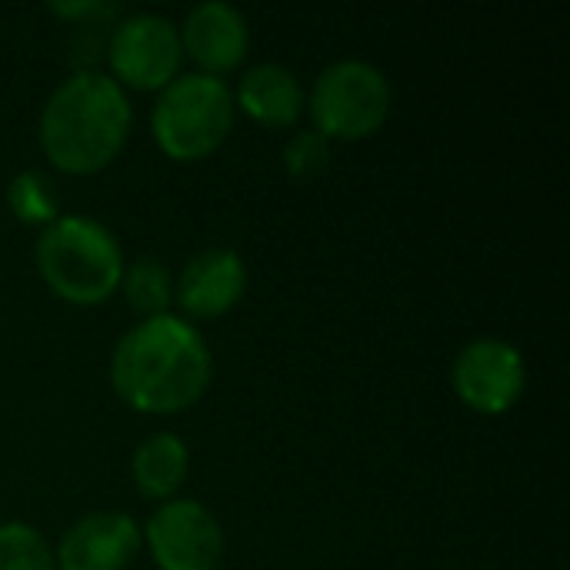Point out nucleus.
Wrapping results in <instances>:
<instances>
[{"label": "nucleus", "instance_id": "9d476101", "mask_svg": "<svg viewBox=\"0 0 570 570\" xmlns=\"http://www.w3.org/2000/svg\"><path fill=\"white\" fill-rule=\"evenodd\" d=\"M247 284V267L230 247H204L187 257L177 277V301L194 317H217L230 311Z\"/></svg>", "mask_w": 570, "mask_h": 570}, {"label": "nucleus", "instance_id": "2eb2a0df", "mask_svg": "<svg viewBox=\"0 0 570 570\" xmlns=\"http://www.w3.org/2000/svg\"><path fill=\"white\" fill-rule=\"evenodd\" d=\"M124 294L130 301L134 311H140L144 317H157L167 314L170 304V274L157 257H137L134 264H124Z\"/></svg>", "mask_w": 570, "mask_h": 570}, {"label": "nucleus", "instance_id": "0eeeda50", "mask_svg": "<svg viewBox=\"0 0 570 570\" xmlns=\"http://www.w3.org/2000/svg\"><path fill=\"white\" fill-rule=\"evenodd\" d=\"M147 544L160 570H214L224 531L200 501H167L147 521Z\"/></svg>", "mask_w": 570, "mask_h": 570}, {"label": "nucleus", "instance_id": "4468645a", "mask_svg": "<svg viewBox=\"0 0 570 570\" xmlns=\"http://www.w3.org/2000/svg\"><path fill=\"white\" fill-rule=\"evenodd\" d=\"M7 204H10V210L20 217V220H27V224H50V220H57L60 217V190H57V184L43 174V170H37V167H27V170H20L10 184H7Z\"/></svg>", "mask_w": 570, "mask_h": 570}, {"label": "nucleus", "instance_id": "1a4fd4ad", "mask_svg": "<svg viewBox=\"0 0 570 570\" xmlns=\"http://www.w3.org/2000/svg\"><path fill=\"white\" fill-rule=\"evenodd\" d=\"M140 548V528L130 514L94 511L80 518L57 548V568L63 570H124Z\"/></svg>", "mask_w": 570, "mask_h": 570}, {"label": "nucleus", "instance_id": "39448f33", "mask_svg": "<svg viewBox=\"0 0 570 570\" xmlns=\"http://www.w3.org/2000/svg\"><path fill=\"white\" fill-rule=\"evenodd\" d=\"M391 110V83L371 60L344 57L324 67L311 90L314 130L324 137H367Z\"/></svg>", "mask_w": 570, "mask_h": 570}, {"label": "nucleus", "instance_id": "a211bd4d", "mask_svg": "<svg viewBox=\"0 0 570 570\" xmlns=\"http://www.w3.org/2000/svg\"><path fill=\"white\" fill-rule=\"evenodd\" d=\"M50 10L53 13H60V17H70V20H77V17H110L114 13V3H104V0H80V3H50Z\"/></svg>", "mask_w": 570, "mask_h": 570}, {"label": "nucleus", "instance_id": "f3484780", "mask_svg": "<svg viewBox=\"0 0 570 570\" xmlns=\"http://www.w3.org/2000/svg\"><path fill=\"white\" fill-rule=\"evenodd\" d=\"M331 157V147H327V137L321 130H297L287 147H284V167L294 174V177H311L317 174Z\"/></svg>", "mask_w": 570, "mask_h": 570}, {"label": "nucleus", "instance_id": "f257e3e1", "mask_svg": "<svg viewBox=\"0 0 570 570\" xmlns=\"http://www.w3.org/2000/svg\"><path fill=\"white\" fill-rule=\"evenodd\" d=\"M114 391L147 414H170L194 404L210 381V351L197 327L174 314L144 317L114 347Z\"/></svg>", "mask_w": 570, "mask_h": 570}, {"label": "nucleus", "instance_id": "20e7f679", "mask_svg": "<svg viewBox=\"0 0 570 570\" xmlns=\"http://www.w3.org/2000/svg\"><path fill=\"white\" fill-rule=\"evenodd\" d=\"M234 124V97L227 83L207 70H190L164 83L154 110L150 127L157 144L177 157L194 160L210 154Z\"/></svg>", "mask_w": 570, "mask_h": 570}, {"label": "nucleus", "instance_id": "f03ea898", "mask_svg": "<svg viewBox=\"0 0 570 570\" xmlns=\"http://www.w3.org/2000/svg\"><path fill=\"white\" fill-rule=\"evenodd\" d=\"M130 117V100L114 77L77 70L47 97L40 110V144L57 167L90 174L117 157Z\"/></svg>", "mask_w": 570, "mask_h": 570}, {"label": "nucleus", "instance_id": "f8f14e48", "mask_svg": "<svg viewBox=\"0 0 570 570\" xmlns=\"http://www.w3.org/2000/svg\"><path fill=\"white\" fill-rule=\"evenodd\" d=\"M237 104L267 127H287L304 110V90L294 70H287L284 63L264 60L244 70L237 83Z\"/></svg>", "mask_w": 570, "mask_h": 570}, {"label": "nucleus", "instance_id": "423d86ee", "mask_svg": "<svg viewBox=\"0 0 570 570\" xmlns=\"http://www.w3.org/2000/svg\"><path fill=\"white\" fill-rule=\"evenodd\" d=\"M180 30L164 13H127L107 37L114 73L134 87H164L180 63Z\"/></svg>", "mask_w": 570, "mask_h": 570}, {"label": "nucleus", "instance_id": "dca6fc26", "mask_svg": "<svg viewBox=\"0 0 570 570\" xmlns=\"http://www.w3.org/2000/svg\"><path fill=\"white\" fill-rule=\"evenodd\" d=\"M0 570H57V561L37 528L7 521L0 524Z\"/></svg>", "mask_w": 570, "mask_h": 570}, {"label": "nucleus", "instance_id": "7ed1b4c3", "mask_svg": "<svg viewBox=\"0 0 570 570\" xmlns=\"http://www.w3.org/2000/svg\"><path fill=\"white\" fill-rule=\"evenodd\" d=\"M37 267L63 301L97 304L117 291L124 277V254L100 220L60 214L37 240Z\"/></svg>", "mask_w": 570, "mask_h": 570}, {"label": "nucleus", "instance_id": "ddd939ff", "mask_svg": "<svg viewBox=\"0 0 570 570\" xmlns=\"http://www.w3.org/2000/svg\"><path fill=\"white\" fill-rule=\"evenodd\" d=\"M187 464V444L170 431H157L134 451V484L144 498L164 501L184 484Z\"/></svg>", "mask_w": 570, "mask_h": 570}, {"label": "nucleus", "instance_id": "6e6552de", "mask_svg": "<svg viewBox=\"0 0 570 570\" xmlns=\"http://www.w3.org/2000/svg\"><path fill=\"white\" fill-rule=\"evenodd\" d=\"M451 381L458 397L484 414L508 411L524 391V357L514 344L478 337L454 357Z\"/></svg>", "mask_w": 570, "mask_h": 570}, {"label": "nucleus", "instance_id": "9b49d317", "mask_svg": "<svg viewBox=\"0 0 570 570\" xmlns=\"http://www.w3.org/2000/svg\"><path fill=\"white\" fill-rule=\"evenodd\" d=\"M180 47L207 67V73L230 70L247 53V20L227 0H204L187 10L180 27Z\"/></svg>", "mask_w": 570, "mask_h": 570}]
</instances>
